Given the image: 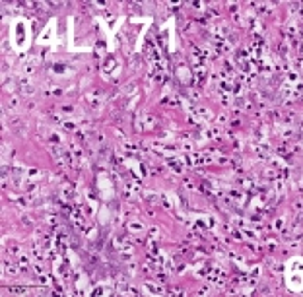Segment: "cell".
I'll return each mask as SVG.
<instances>
[{
	"label": "cell",
	"mask_w": 303,
	"mask_h": 297,
	"mask_svg": "<svg viewBox=\"0 0 303 297\" xmlns=\"http://www.w3.org/2000/svg\"><path fill=\"white\" fill-rule=\"evenodd\" d=\"M128 229H130V231H134V233H138V231L142 229V225L138 224V221H130V224H128Z\"/></svg>",
	"instance_id": "cell-3"
},
{
	"label": "cell",
	"mask_w": 303,
	"mask_h": 297,
	"mask_svg": "<svg viewBox=\"0 0 303 297\" xmlns=\"http://www.w3.org/2000/svg\"><path fill=\"white\" fill-rule=\"evenodd\" d=\"M8 107H10V109H16V107H18V99L12 97V99H10V103H8Z\"/></svg>",
	"instance_id": "cell-4"
},
{
	"label": "cell",
	"mask_w": 303,
	"mask_h": 297,
	"mask_svg": "<svg viewBox=\"0 0 303 297\" xmlns=\"http://www.w3.org/2000/svg\"><path fill=\"white\" fill-rule=\"evenodd\" d=\"M22 221H23V224H25V225H31V220H29V217H27V216H22Z\"/></svg>",
	"instance_id": "cell-5"
},
{
	"label": "cell",
	"mask_w": 303,
	"mask_h": 297,
	"mask_svg": "<svg viewBox=\"0 0 303 297\" xmlns=\"http://www.w3.org/2000/svg\"><path fill=\"white\" fill-rule=\"evenodd\" d=\"M14 130L18 132V134H25V123H20V120H14Z\"/></svg>",
	"instance_id": "cell-1"
},
{
	"label": "cell",
	"mask_w": 303,
	"mask_h": 297,
	"mask_svg": "<svg viewBox=\"0 0 303 297\" xmlns=\"http://www.w3.org/2000/svg\"><path fill=\"white\" fill-rule=\"evenodd\" d=\"M2 268H4V272H10V276H16V272H18L10 262H6V258H4V262H2Z\"/></svg>",
	"instance_id": "cell-2"
}]
</instances>
